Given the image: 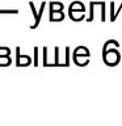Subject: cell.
I'll return each instance as SVG.
<instances>
[{
    "mask_svg": "<svg viewBox=\"0 0 122 126\" xmlns=\"http://www.w3.org/2000/svg\"><path fill=\"white\" fill-rule=\"evenodd\" d=\"M91 61V51L85 46H77L72 51V62L77 67H85L89 64Z\"/></svg>",
    "mask_w": 122,
    "mask_h": 126,
    "instance_id": "cell-1",
    "label": "cell"
},
{
    "mask_svg": "<svg viewBox=\"0 0 122 126\" xmlns=\"http://www.w3.org/2000/svg\"><path fill=\"white\" fill-rule=\"evenodd\" d=\"M101 58H102V62H104L108 67L118 66L121 62V59H122L120 50H118V47H116V46H112V47H109L108 50L102 51Z\"/></svg>",
    "mask_w": 122,
    "mask_h": 126,
    "instance_id": "cell-2",
    "label": "cell"
},
{
    "mask_svg": "<svg viewBox=\"0 0 122 126\" xmlns=\"http://www.w3.org/2000/svg\"><path fill=\"white\" fill-rule=\"evenodd\" d=\"M29 7H30V9H31V13H33V17H34V24H31V25H30V29H37L38 25L41 24L42 15H43L45 8L47 7V3L46 1H42L41 5H39V9L38 11H37V8H35L33 1H29Z\"/></svg>",
    "mask_w": 122,
    "mask_h": 126,
    "instance_id": "cell-3",
    "label": "cell"
},
{
    "mask_svg": "<svg viewBox=\"0 0 122 126\" xmlns=\"http://www.w3.org/2000/svg\"><path fill=\"white\" fill-rule=\"evenodd\" d=\"M33 64V59L30 55L21 54V49L20 46L16 47V66L17 67H29Z\"/></svg>",
    "mask_w": 122,
    "mask_h": 126,
    "instance_id": "cell-4",
    "label": "cell"
},
{
    "mask_svg": "<svg viewBox=\"0 0 122 126\" xmlns=\"http://www.w3.org/2000/svg\"><path fill=\"white\" fill-rule=\"evenodd\" d=\"M68 17L75 22H80L85 20V11L81 9H68Z\"/></svg>",
    "mask_w": 122,
    "mask_h": 126,
    "instance_id": "cell-5",
    "label": "cell"
},
{
    "mask_svg": "<svg viewBox=\"0 0 122 126\" xmlns=\"http://www.w3.org/2000/svg\"><path fill=\"white\" fill-rule=\"evenodd\" d=\"M66 18V15L63 11H58V12H50L49 13V21L50 22H61Z\"/></svg>",
    "mask_w": 122,
    "mask_h": 126,
    "instance_id": "cell-6",
    "label": "cell"
},
{
    "mask_svg": "<svg viewBox=\"0 0 122 126\" xmlns=\"http://www.w3.org/2000/svg\"><path fill=\"white\" fill-rule=\"evenodd\" d=\"M105 1H96V4H94V1H91L89 3V16L87 17V22H92L93 18H94V8L96 7H100L104 4Z\"/></svg>",
    "mask_w": 122,
    "mask_h": 126,
    "instance_id": "cell-7",
    "label": "cell"
},
{
    "mask_svg": "<svg viewBox=\"0 0 122 126\" xmlns=\"http://www.w3.org/2000/svg\"><path fill=\"white\" fill-rule=\"evenodd\" d=\"M114 7H116V3L114 1H110V21L114 22L118 17V15L122 13V3L120 4V7H118L117 11H114Z\"/></svg>",
    "mask_w": 122,
    "mask_h": 126,
    "instance_id": "cell-8",
    "label": "cell"
},
{
    "mask_svg": "<svg viewBox=\"0 0 122 126\" xmlns=\"http://www.w3.org/2000/svg\"><path fill=\"white\" fill-rule=\"evenodd\" d=\"M64 9V4L62 1H50L49 3V12H58Z\"/></svg>",
    "mask_w": 122,
    "mask_h": 126,
    "instance_id": "cell-9",
    "label": "cell"
},
{
    "mask_svg": "<svg viewBox=\"0 0 122 126\" xmlns=\"http://www.w3.org/2000/svg\"><path fill=\"white\" fill-rule=\"evenodd\" d=\"M112 46H116V47H118V49H120L121 47V43L117 41V39H106L105 41V43L104 45H102V51H105V50H108L109 47H112Z\"/></svg>",
    "mask_w": 122,
    "mask_h": 126,
    "instance_id": "cell-10",
    "label": "cell"
},
{
    "mask_svg": "<svg viewBox=\"0 0 122 126\" xmlns=\"http://www.w3.org/2000/svg\"><path fill=\"white\" fill-rule=\"evenodd\" d=\"M54 53H55V54H54L55 59H54L53 63H50L49 67H61V59H59V47H58V46L54 47Z\"/></svg>",
    "mask_w": 122,
    "mask_h": 126,
    "instance_id": "cell-11",
    "label": "cell"
},
{
    "mask_svg": "<svg viewBox=\"0 0 122 126\" xmlns=\"http://www.w3.org/2000/svg\"><path fill=\"white\" fill-rule=\"evenodd\" d=\"M11 64H12L11 55H8V57H0V67H9Z\"/></svg>",
    "mask_w": 122,
    "mask_h": 126,
    "instance_id": "cell-12",
    "label": "cell"
},
{
    "mask_svg": "<svg viewBox=\"0 0 122 126\" xmlns=\"http://www.w3.org/2000/svg\"><path fill=\"white\" fill-rule=\"evenodd\" d=\"M42 53H43V67H49V50H47V47L45 46L42 49Z\"/></svg>",
    "mask_w": 122,
    "mask_h": 126,
    "instance_id": "cell-13",
    "label": "cell"
},
{
    "mask_svg": "<svg viewBox=\"0 0 122 126\" xmlns=\"http://www.w3.org/2000/svg\"><path fill=\"white\" fill-rule=\"evenodd\" d=\"M0 15H18V9L13 8V9H1L0 8Z\"/></svg>",
    "mask_w": 122,
    "mask_h": 126,
    "instance_id": "cell-14",
    "label": "cell"
},
{
    "mask_svg": "<svg viewBox=\"0 0 122 126\" xmlns=\"http://www.w3.org/2000/svg\"><path fill=\"white\" fill-rule=\"evenodd\" d=\"M11 55V49L7 46H0V57H8Z\"/></svg>",
    "mask_w": 122,
    "mask_h": 126,
    "instance_id": "cell-15",
    "label": "cell"
},
{
    "mask_svg": "<svg viewBox=\"0 0 122 126\" xmlns=\"http://www.w3.org/2000/svg\"><path fill=\"white\" fill-rule=\"evenodd\" d=\"M33 66L38 67V47L34 46V58H33Z\"/></svg>",
    "mask_w": 122,
    "mask_h": 126,
    "instance_id": "cell-16",
    "label": "cell"
},
{
    "mask_svg": "<svg viewBox=\"0 0 122 126\" xmlns=\"http://www.w3.org/2000/svg\"><path fill=\"white\" fill-rule=\"evenodd\" d=\"M64 66L70 67V47L66 46V61H64Z\"/></svg>",
    "mask_w": 122,
    "mask_h": 126,
    "instance_id": "cell-17",
    "label": "cell"
}]
</instances>
